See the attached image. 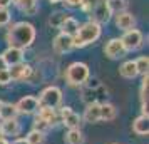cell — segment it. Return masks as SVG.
<instances>
[{
  "label": "cell",
  "instance_id": "obj_2",
  "mask_svg": "<svg viewBox=\"0 0 149 144\" xmlns=\"http://www.w3.org/2000/svg\"><path fill=\"white\" fill-rule=\"evenodd\" d=\"M82 12L89 17L91 22H95V24H107L111 20V10H109V5H107V0H84L82 2Z\"/></svg>",
  "mask_w": 149,
  "mask_h": 144
},
{
  "label": "cell",
  "instance_id": "obj_22",
  "mask_svg": "<svg viewBox=\"0 0 149 144\" xmlns=\"http://www.w3.org/2000/svg\"><path fill=\"white\" fill-rule=\"evenodd\" d=\"M59 30H61L62 34L74 37V35L77 34V30H79V22L75 20L74 17H67V19L64 20V24L61 25V29H59Z\"/></svg>",
  "mask_w": 149,
  "mask_h": 144
},
{
  "label": "cell",
  "instance_id": "obj_5",
  "mask_svg": "<svg viewBox=\"0 0 149 144\" xmlns=\"http://www.w3.org/2000/svg\"><path fill=\"white\" fill-rule=\"evenodd\" d=\"M39 107H49L57 109L62 104V90L57 86H49L39 94Z\"/></svg>",
  "mask_w": 149,
  "mask_h": 144
},
{
  "label": "cell",
  "instance_id": "obj_37",
  "mask_svg": "<svg viewBox=\"0 0 149 144\" xmlns=\"http://www.w3.org/2000/svg\"><path fill=\"white\" fill-rule=\"evenodd\" d=\"M49 2H50V3H61L62 0H49Z\"/></svg>",
  "mask_w": 149,
  "mask_h": 144
},
{
  "label": "cell",
  "instance_id": "obj_6",
  "mask_svg": "<svg viewBox=\"0 0 149 144\" xmlns=\"http://www.w3.org/2000/svg\"><path fill=\"white\" fill-rule=\"evenodd\" d=\"M121 42L124 49L127 52H132V50H137V49L142 47L144 44V37H142V32L137 30V29H131V30H126L124 35L121 37Z\"/></svg>",
  "mask_w": 149,
  "mask_h": 144
},
{
  "label": "cell",
  "instance_id": "obj_10",
  "mask_svg": "<svg viewBox=\"0 0 149 144\" xmlns=\"http://www.w3.org/2000/svg\"><path fill=\"white\" fill-rule=\"evenodd\" d=\"M104 54L109 59H122L124 55L127 54V50L124 49V45H122V42H121V37L111 39L106 44V47H104Z\"/></svg>",
  "mask_w": 149,
  "mask_h": 144
},
{
  "label": "cell",
  "instance_id": "obj_28",
  "mask_svg": "<svg viewBox=\"0 0 149 144\" xmlns=\"http://www.w3.org/2000/svg\"><path fill=\"white\" fill-rule=\"evenodd\" d=\"M27 144H45V134L37 132V131H30L25 137Z\"/></svg>",
  "mask_w": 149,
  "mask_h": 144
},
{
  "label": "cell",
  "instance_id": "obj_15",
  "mask_svg": "<svg viewBox=\"0 0 149 144\" xmlns=\"http://www.w3.org/2000/svg\"><path fill=\"white\" fill-rule=\"evenodd\" d=\"M136 25V19L132 14H129V12H121V14H116V27L122 30V32H126V30H131V29H134Z\"/></svg>",
  "mask_w": 149,
  "mask_h": 144
},
{
  "label": "cell",
  "instance_id": "obj_19",
  "mask_svg": "<svg viewBox=\"0 0 149 144\" xmlns=\"http://www.w3.org/2000/svg\"><path fill=\"white\" fill-rule=\"evenodd\" d=\"M132 131L137 136H148L149 134V121L146 116H139L132 121Z\"/></svg>",
  "mask_w": 149,
  "mask_h": 144
},
{
  "label": "cell",
  "instance_id": "obj_34",
  "mask_svg": "<svg viewBox=\"0 0 149 144\" xmlns=\"http://www.w3.org/2000/svg\"><path fill=\"white\" fill-rule=\"evenodd\" d=\"M10 144H27V141H25V137H19V139H15L14 143Z\"/></svg>",
  "mask_w": 149,
  "mask_h": 144
},
{
  "label": "cell",
  "instance_id": "obj_30",
  "mask_svg": "<svg viewBox=\"0 0 149 144\" xmlns=\"http://www.w3.org/2000/svg\"><path fill=\"white\" fill-rule=\"evenodd\" d=\"M10 19L12 15L8 12V8H0V27H7L10 24Z\"/></svg>",
  "mask_w": 149,
  "mask_h": 144
},
{
  "label": "cell",
  "instance_id": "obj_11",
  "mask_svg": "<svg viewBox=\"0 0 149 144\" xmlns=\"http://www.w3.org/2000/svg\"><path fill=\"white\" fill-rule=\"evenodd\" d=\"M52 47H54V52L55 54H67L74 49V40L70 35H65V34H57L55 35L54 42H52Z\"/></svg>",
  "mask_w": 149,
  "mask_h": 144
},
{
  "label": "cell",
  "instance_id": "obj_8",
  "mask_svg": "<svg viewBox=\"0 0 149 144\" xmlns=\"http://www.w3.org/2000/svg\"><path fill=\"white\" fill-rule=\"evenodd\" d=\"M59 117H61L62 124L67 127V129H81V122H82V117L75 112L72 107H61V112H59Z\"/></svg>",
  "mask_w": 149,
  "mask_h": 144
},
{
  "label": "cell",
  "instance_id": "obj_24",
  "mask_svg": "<svg viewBox=\"0 0 149 144\" xmlns=\"http://www.w3.org/2000/svg\"><path fill=\"white\" fill-rule=\"evenodd\" d=\"M17 116H19V112H17L15 104L3 102L2 109H0V119H2V121H7V119H17Z\"/></svg>",
  "mask_w": 149,
  "mask_h": 144
},
{
  "label": "cell",
  "instance_id": "obj_13",
  "mask_svg": "<svg viewBox=\"0 0 149 144\" xmlns=\"http://www.w3.org/2000/svg\"><path fill=\"white\" fill-rule=\"evenodd\" d=\"M86 122L89 124H95L101 121V102L97 101H92L86 106V111H84V116H81Z\"/></svg>",
  "mask_w": 149,
  "mask_h": 144
},
{
  "label": "cell",
  "instance_id": "obj_27",
  "mask_svg": "<svg viewBox=\"0 0 149 144\" xmlns=\"http://www.w3.org/2000/svg\"><path fill=\"white\" fill-rule=\"evenodd\" d=\"M52 129V126L49 122H45L40 117H35V121L32 122V131H37V132H42V134H47L49 131Z\"/></svg>",
  "mask_w": 149,
  "mask_h": 144
},
{
  "label": "cell",
  "instance_id": "obj_3",
  "mask_svg": "<svg viewBox=\"0 0 149 144\" xmlns=\"http://www.w3.org/2000/svg\"><path fill=\"white\" fill-rule=\"evenodd\" d=\"M101 34H102L101 25L95 24V22L87 20L86 24L79 25L77 34L72 37V40H74V49H84V47H87V45H91V44L97 42L99 37H101Z\"/></svg>",
  "mask_w": 149,
  "mask_h": 144
},
{
  "label": "cell",
  "instance_id": "obj_4",
  "mask_svg": "<svg viewBox=\"0 0 149 144\" xmlns=\"http://www.w3.org/2000/svg\"><path fill=\"white\" fill-rule=\"evenodd\" d=\"M91 77V70L89 65L84 62H72L67 69H65V82L70 87H79L89 81Z\"/></svg>",
  "mask_w": 149,
  "mask_h": 144
},
{
  "label": "cell",
  "instance_id": "obj_25",
  "mask_svg": "<svg viewBox=\"0 0 149 144\" xmlns=\"http://www.w3.org/2000/svg\"><path fill=\"white\" fill-rule=\"evenodd\" d=\"M69 15L64 12V10H57V12H54V14H50V17H49V25L52 29H61V25L64 24V20L67 19Z\"/></svg>",
  "mask_w": 149,
  "mask_h": 144
},
{
  "label": "cell",
  "instance_id": "obj_35",
  "mask_svg": "<svg viewBox=\"0 0 149 144\" xmlns=\"http://www.w3.org/2000/svg\"><path fill=\"white\" fill-rule=\"evenodd\" d=\"M3 69H7V65H5V62H3L2 55H0V70H3Z\"/></svg>",
  "mask_w": 149,
  "mask_h": 144
},
{
  "label": "cell",
  "instance_id": "obj_18",
  "mask_svg": "<svg viewBox=\"0 0 149 144\" xmlns=\"http://www.w3.org/2000/svg\"><path fill=\"white\" fill-rule=\"evenodd\" d=\"M39 114H37V117H40V119H44L45 122H49L50 126H54V124H57L59 121H61V117H59V112H57V109H49V107H39V111H37Z\"/></svg>",
  "mask_w": 149,
  "mask_h": 144
},
{
  "label": "cell",
  "instance_id": "obj_14",
  "mask_svg": "<svg viewBox=\"0 0 149 144\" xmlns=\"http://www.w3.org/2000/svg\"><path fill=\"white\" fill-rule=\"evenodd\" d=\"M20 131H22V126L19 122V119H7V121H2L0 122V134H2V137L19 136Z\"/></svg>",
  "mask_w": 149,
  "mask_h": 144
},
{
  "label": "cell",
  "instance_id": "obj_7",
  "mask_svg": "<svg viewBox=\"0 0 149 144\" xmlns=\"http://www.w3.org/2000/svg\"><path fill=\"white\" fill-rule=\"evenodd\" d=\"M8 74H10V79L14 82H30V77L34 74V67L30 64H25V62H20L14 67H7Z\"/></svg>",
  "mask_w": 149,
  "mask_h": 144
},
{
  "label": "cell",
  "instance_id": "obj_20",
  "mask_svg": "<svg viewBox=\"0 0 149 144\" xmlns=\"http://www.w3.org/2000/svg\"><path fill=\"white\" fill-rule=\"evenodd\" d=\"M119 74H121V77H124V79H136V77L139 76V74H137V69H136V62L134 61L122 62L121 67H119Z\"/></svg>",
  "mask_w": 149,
  "mask_h": 144
},
{
  "label": "cell",
  "instance_id": "obj_1",
  "mask_svg": "<svg viewBox=\"0 0 149 144\" xmlns=\"http://www.w3.org/2000/svg\"><path fill=\"white\" fill-rule=\"evenodd\" d=\"M35 27L30 24V22H17L12 27L7 30V35H5V40H7L8 47H15V49H22L25 50L29 49L32 44L35 42Z\"/></svg>",
  "mask_w": 149,
  "mask_h": 144
},
{
  "label": "cell",
  "instance_id": "obj_17",
  "mask_svg": "<svg viewBox=\"0 0 149 144\" xmlns=\"http://www.w3.org/2000/svg\"><path fill=\"white\" fill-rule=\"evenodd\" d=\"M148 99H149V76H142V84H141V116L148 117Z\"/></svg>",
  "mask_w": 149,
  "mask_h": 144
},
{
  "label": "cell",
  "instance_id": "obj_38",
  "mask_svg": "<svg viewBox=\"0 0 149 144\" xmlns=\"http://www.w3.org/2000/svg\"><path fill=\"white\" fill-rule=\"evenodd\" d=\"M2 106H3V101H0V109H2Z\"/></svg>",
  "mask_w": 149,
  "mask_h": 144
},
{
  "label": "cell",
  "instance_id": "obj_32",
  "mask_svg": "<svg viewBox=\"0 0 149 144\" xmlns=\"http://www.w3.org/2000/svg\"><path fill=\"white\" fill-rule=\"evenodd\" d=\"M82 2L84 0H62V3L69 8H79L82 5Z\"/></svg>",
  "mask_w": 149,
  "mask_h": 144
},
{
  "label": "cell",
  "instance_id": "obj_16",
  "mask_svg": "<svg viewBox=\"0 0 149 144\" xmlns=\"http://www.w3.org/2000/svg\"><path fill=\"white\" fill-rule=\"evenodd\" d=\"M12 3L25 15H35L39 12L37 0H12Z\"/></svg>",
  "mask_w": 149,
  "mask_h": 144
},
{
  "label": "cell",
  "instance_id": "obj_12",
  "mask_svg": "<svg viewBox=\"0 0 149 144\" xmlns=\"http://www.w3.org/2000/svg\"><path fill=\"white\" fill-rule=\"evenodd\" d=\"M2 55V59L5 62V65L7 67H14L17 64H20L24 62V50L22 49H15V47H7L5 49V52Z\"/></svg>",
  "mask_w": 149,
  "mask_h": 144
},
{
  "label": "cell",
  "instance_id": "obj_31",
  "mask_svg": "<svg viewBox=\"0 0 149 144\" xmlns=\"http://www.w3.org/2000/svg\"><path fill=\"white\" fill-rule=\"evenodd\" d=\"M10 82H12V79H10V74H8V69L0 70V86H8Z\"/></svg>",
  "mask_w": 149,
  "mask_h": 144
},
{
  "label": "cell",
  "instance_id": "obj_26",
  "mask_svg": "<svg viewBox=\"0 0 149 144\" xmlns=\"http://www.w3.org/2000/svg\"><path fill=\"white\" fill-rule=\"evenodd\" d=\"M107 5H109V10L111 14H121V12H126L127 8V0H107Z\"/></svg>",
  "mask_w": 149,
  "mask_h": 144
},
{
  "label": "cell",
  "instance_id": "obj_21",
  "mask_svg": "<svg viewBox=\"0 0 149 144\" xmlns=\"http://www.w3.org/2000/svg\"><path fill=\"white\" fill-rule=\"evenodd\" d=\"M65 144H84L86 143V136L81 129H67L65 136H64Z\"/></svg>",
  "mask_w": 149,
  "mask_h": 144
},
{
  "label": "cell",
  "instance_id": "obj_9",
  "mask_svg": "<svg viewBox=\"0 0 149 144\" xmlns=\"http://www.w3.org/2000/svg\"><path fill=\"white\" fill-rule=\"evenodd\" d=\"M15 107H17L19 114H25V116L35 114L39 111V99L35 96H24L22 99H19V102L15 104Z\"/></svg>",
  "mask_w": 149,
  "mask_h": 144
},
{
  "label": "cell",
  "instance_id": "obj_29",
  "mask_svg": "<svg viewBox=\"0 0 149 144\" xmlns=\"http://www.w3.org/2000/svg\"><path fill=\"white\" fill-rule=\"evenodd\" d=\"M136 69H137V74L139 76H144V74H148V67H149V59L148 55L144 57H139V59H136Z\"/></svg>",
  "mask_w": 149,
  "mask_h": 144
},
{
  "label": "cell",
  "instance_id": "obj_33",
  "mask_svg": "<svg viewBox=\"0 0 149 144\" xmlns=\"http://www.w3.org/2000/svg\"><path fill=\"white\" fill-rule=\"evenodd\" d=\"M12 5V0H0V8H8Z\"/></svg>",
  "mask_w": 149,
  "mask_h": 144
},
{
  "label": "cell",
  "instance_id": "obj_23",
  "mask_svg": "<svg viewBox=\"0 0 149 144\" xmlns=\"http://www.w3.org/2000/svg\"><path fill=\"white\" fill-rule=\"evenodd\" d=\"M117 117V109L114 104L102 102L101 104V121H114Z\"/></svg>",
  "mask_w": 149,
  "mask_h": 144
},
{
  "label": "cell",
  "instance_id": "obj_36",
  "mask_svg": "<svg viewBox=\"0 0 149 144\" xmlns=\"http://www.w3.org/2000/svg\"><path fill=\"white\" fill-rule=\"evenodd\" d=\"M0 144H10V143H8L5 137H0Z\"/></svg>",
  "mask_w": 149,
  "mask_h": 144
}]
</instances>
